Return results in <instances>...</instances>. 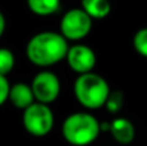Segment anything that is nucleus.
<instances>
[{
  "instance_id": "f257e3e1",
  "label": "nucleus",
  "mask_w": 147,
  "mask_h": 146,
  "mask_svg": "<svg viewBox=\"0 0 147 146\" xmlns=\"http://www.w3.org/2000/svg\"><path fill=\"white\" fill-rule=\"evenodd\" d=\"M69 41L56 31L38 32L26 44V56L38 67H49L66 58Z\"/></svg>"
},
{
  "instance_id": "f03ea898",
  "label": "nucleus",
  "mask_w": 147,
  "mask_h": 146,
  "mask_svg": "<svg viewBox=\"0 0 147 146\" xmlns=\"http://www.w3.org/2000/svg\"><path fill=\"white\" fill-rule=\"evenodd\" d=\"M62 136L72 146H88L98 139L99 122L93 114L85 111L72 113L62 123Z\"/></svg>"
},
{
  "instance_id": "7ed1b4c3",
  "label": "nucleus",
  "mask_w": 147,
  "mask_h": 146,
  "mask_svg": "<svg viewBox=\"0 0 147 146\" xmlns=\"http://www.w3.org/2000/svg\"><path fill=\"white\" fill-rule=\"evenodd\" d=\"M110 92V85L103 76L96 72L78 75L74 82V95L78 102L88 110L103 107Z\"/></svg>"
},
{
  "instance_id": "20e7f679",
  "label": "nucleus",
  "mask_w": 147,
  "mask_h": 146,
  "mask_svg": "<svg viewBox=\"0 0 147 146\" xmlns=\"http://www.w3.org/2000/svg\"><path fill=\"white\" fill-rule=\"evenodd\" d=\"M22 123L25 129L35 137H44L51 133L54 126V115L49 105L34 102L23 110Z\"/></svg>"
},
{
  "instance_id": "39448f33",
  "label": "nucleus",
  "mask_w": 147,
  "mask_h": 146,
  "mask_svg": "<svg viewBox=\"0 0 147 146\" xmlns=\"http://www.w3.org/2000/svg\"><path fill=\"white\" fill-rule=\"evenodd\" d=\"M92 26V18L81 8H72L67 10L62 17L59 22V34L66 40L78 41L89 35Z\"/></svg>"
},
{
  "instance_id": "423d86ee",
  "label": "nucleus",
  "mask_w": 147,
  "mask_h": 146,
  "mask_svg": "<svg viewBox=\"0 0 147 146\" xmlns=\"http://www.w3.org/2000/svg\"><path fill=\"white\" fill-rule=\"evenodd\" d=\"M35 102L49 105L58 98L61 93V82L54 72L43 70L34 76L30 84Z\"/></svg>"
},
{
  "instance_id": "0eeeda50",
  "label": "nucleus",
  "mask_w": 147,
  "mask_h": 146,
  "mask_svg": "<svg viewBox=\"0 0 147 146\" xmlns=\"http://www.w3.org/2000/svg\"><path fill=\"white\" fill-rule=\"evenodd\" d=\"M69 67L78 75L92 72L96 66L97 56L90 47L85 44H75L69 47L66 58Z\"/></svg>"
},
{
  "instance_id": "6e6552de",
  "label": "nucleus",
  "mask_w": 147,
  "mask_h": 146,
  "mask_svg": "<svg viewBox=\"0 0 147 146\" xmlns=\"http://www.w3.org/2000/svg\"><path fill=\"white\" fill-rule=\"evenodd\" d=\"M110 133L112 139L120 145H129L134 140L136 128L127 118H116L110 123Z\"/></svg>"
},
{
  "instance_id": "1a4fd4ad",
  "label": "nucleus",
  "mask_w": 147,
  "mask_h": 146,
  "mask_svg": "<svg viewBox=\"0 0 147 146\" xmlns=\"http://www.w3.org/2000/svg\"><path fill=\"white\" fill-rule=\"evenodd\" d=\"M8 100L10 101L14 107L25 110L30 105L35 102L31 87L26 83H16V84L10 85L9 88V95H8Z\"/></svg>"
},
{
  "instance_id": "9d476101",
  "label": "nucleus",
  "mask_w": 147,
  "mask_h": 146,
  "mask_svg": "<svg viewBox=\"0 0 147 146\" xmlns=\"http://www.w3.org/2000/svg\"><path fill=\"white\" fill-rule=\"evenodd\" d=\"M81 9L93 20H103L111 13L110 0H81Z\"/></svg>"
},
{
  "instance_id": "9b49d317",
  "label": "nucleus",
  "mask_w": 147,
  "mask_h": 146,
  "mask_svg": "<svg viewBox=\"0 0 147 146\" xmlns=\"http://www.w3.org/2000/svg\"><path fill=\"white\" fill-rule=\"evenodd\" d=\"M27 7L34 14L47 17L58 12L61 0H26Z\"/></svg>"
},
{
  "instance_id": "f8f14e48",
  "label": "nucleus",
  "mask_w": 147,
  "mask_h": 146,
  "mask_svg": "<svg viewBox=\"0 0 147 146\" xmlns=\"http://www.w3.org/2000/svg\"><path fill=\"white\" fill-rule=\"evenodd\" d=\"M16 65V57L8 48H0V75L7 76Z\"/></svg>"
},
{
  "instance_id": "ddd939ff",
  "label": "nucleus",
  "mask_w": 147,
  "mask_h": 146,
  "mask_svg": "<svg viewBox=\"0 0 147 146\" xmlns=\"http://www.w3.org/2000/svg\"><path fill=\"white\" fill-rule=\"evenodd\" d=\"M123 105H124V95L121 91L110 92L109 97L105 102V107L107 109V111L111 114H116L123 109Z\"/></svg>"
},
{
  "instance_id": "4468645a",
  "label": "nucleus",
  "mask_w": 147,
  "mask_h": 146,
  "mask_svg": "<svg viewBox=\"0 0 147 146\" xmlns=\"http://www.w3.org/2000/svg\"><path fill=\"white\" fill-rule=\"evenodd\" d=\"M133 47L140 56L147 58V27H142L133 36Z\"/></svg>"
},
{
  "instance_id": "2eb2a0df",
  "label": "nucleus",
  "mask_w": 147,
  "mask_h": 146,
  "mask_svg": "<svg viewBox=\"0 0 147 146\" xmlns=\"http://www.w3.org/2000/svg\"><path fill=\"white\" fill-rule=\"evenodd\" d=\"M10 84L8 82L7 76L0 75V106H3L8 101V95H9Z\"/></svg>"
},
{
  "instance_id": "dca6fc26",
  "label": "nucleus",
  "mask_w": 147,
  "mask_h": 146,
  "mask_svg": "<svg viewBox=\"0 0 147 146\" xmlns=\"http://www.w3.org/2000/svg\"><path fill=\"white\" fill-rule=\"evenodd\" d=\"M5 27H7V21H5V17L1 12H0V38L3 36L5 31Z\"/></svg>"
}]
</instances>
